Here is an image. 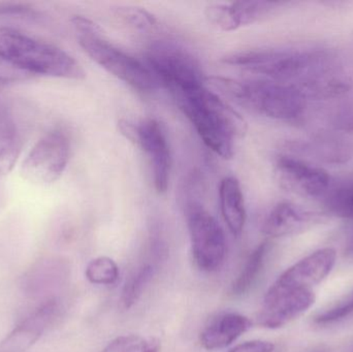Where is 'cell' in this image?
<instances>
[{"instance_id":"cell-15","label":"cell","mask_w":353,"mask_h":352,"mask_svg":"<svg viewBox=\"0 0 353 352\" xmlns=\"http://www.w3.org/2000/svg\"><path fill=\"white\" fill-rule=\"evenodd\" d=\"M251 327V320L242 314H221L201 331L199 342L203 349L210 351L225 349L248 332Z\"/></svg>"},{"instance_id":"cell-18","label":"cell","mask_w":353,"mask_h":352,"mask_svg":"<svg viewBox=\"0 0 353 352\" xmlns=\"http://www.w3.org/2000/svg\"><path fill=\"white\" fill-rule=\"evenodd\" d=\"M220 209L228 229L240 237L246 223L244 194L240 182L234 177H225L219 186Z\"/></svg>"},{"instance_id":"cell-17","label":"cell","mask_w":353,"mask_h":352,"mask_svg":"<svg viewBox=\"0 0 353 352\" xmlns=\"http://www.w3.org/2000/svg\"><path fill=\"white\" fill-rule=\"evenodd\" d=\"M290 150L333 165L347 163L353 156L352 144L336 136H321L311 140L294 142L290 144Z\"/></svg>"},{"instance_id":"cell-2","label":"cell","mask_w":353,"mask_h":352,"mask_svg":"<svg viewBox=\"0 0 353 352\" xmlns=\"http://www.w3.org/2000/svg\"><path fill=\"white\" fill-rule=\"evenodd\" d=\"M222 61L292 86H298L335 66L331 53L315 49L247 50L228 54Z\"/></svg>"},{"instance_id":"cell-26","label":"cell","mask_w":353,"mask_h":352,"mask_svg":"<svg viewBox=\"0 0 353 352\" xmlns=\"http://www.w3.org/2000/svg\"><path fill=\"white\" fill-rule=\"evenodd\" d=\"M118 16L126 24L142 30L152 28L157 23V18L152 14L139 8H119Z\"/></svg>"},{"instance_id":"cell-5","label":"cell","mask_w":353,"mask_h":352,"mask_svg":"<svg viewBox=\"0 0 353 352\" xmlns=\"http://www.w3.org/2000/svg\"><path fill=\"white\" fill-rule=\"evenodd\" d=\"M72 24L79 45L95 63L139 92L154 90L157 81L149 68L110 43L99 25L84 16L72 17Z\"/></svg>"},{"instance_id":"cell-22","label":"cell","mask_w":353,"mask_h":352,"mask_svg":"<svg viewBox=\"0 0 353 352\" xmlns=\"http://www.w3.org/2000/svg\"><path fill=\"white\" fill-rule=\"evenodd\" d=\"M159 339L145 338L139 335H124L109 343L101 352H161Z\"/></svg>"},{"instance_id":"cell-24","label":"cell","mask_w":353,"mask_h":352,"mask_svg":"<svg viewBox=\"0 0 353 352\" xmlns=\"http://www.w3.org/2000/svg\"><path fill=\"white\" fill-rule=\"evenodd\" d=\"M153 273H154V270L152 267L147 265V266L139 269L138 272L126 282L123 291H122L121 299H120V303L123 309H130L138 302L141 296L143 295V291H145L147 285L152 279Z\"/></svg>"},{"instance_id":"cell-8","label":"cell","mask_w":353,"mask_h":352,"mask_svg":"<svg viewBox=\"0 0 353 352\" xmlns=\"http://www.w3.org/2000/svg\"><path fill=\"white\" fill-rule=\"evenodd\" d=\"M119 126L122 134L146 154L157 191L159 194L167 191L171 175L172 156L163 126L154 119L139 122L123 120Z\"/></svg>"},{"instance_id":"cell-12","label":"cell","mask_w":353,"mask_h":352,"mask_svg":"<svg viewBox=\"0 0 353 352\" xmlns=\"http://www.w3.org/2000/svg\"><path fill=\"white\" fill-rule=\"evenodd\" d=\"M336 260L337 253L333 248L317 250L284 271L273 284L281 289L313 291L332 272Z\"/></svg>"},{"instance_id":"cell-9","label":"cell","mask_w":353,"mask_h":352,"mask_svg":"<svg viewBox=\"0 0 353 352\" xmlns=\"http://www.w3.org/2000/svg\"><path fill=\"white\" fill-rule=\"evenodd\" d=\"M70 156V141L60 130L46 134L31 149L21 167V175L33 184H49L59 179Z\"/></svg>"},{"instance_id":"cell-16","label":"cell","mask_w":353,"mask_h":352,"mask_svg":"<svg viewBox=\"0 0 353 352\" xmlns=\"http://www.w3.org/2000/svg\"><path fill=\"white\" fill-rule=\"evenodd\" d=\"M55 312V304H46L21 322L0 344V352H26L41 338Z\"/></svg>"},{"instance_id":"cell-7","label":"cell","mask_w":353,"mask_h":352,"mask_svg":"<svg viewBox=\"0 0 353 352\" xmlns=\"http://www.w3.org/2000/svg\"><path fill=\"white\" fill-rule=\"evenodd\" d=\"M187 225L197 268L205 273L219 270L225 258L226 241L218 221L201 205L193 202L187 208Z\"/></svg>"},{"instance_id":"cell-29","label":"cell","mask_w":353,"mask_h":352,"mask_svg":"<svg viewBox=\"0 0 353 352\" xmlns=\"http://www.w3.org/2000/svg\"><path fill=\"white\" fill-rule=\"evenodd\" d=\"M344 254H345L346 258L353 260V235L348 239L347 243H346Z\"/></svg>"},{"instance_id":"cell-10","label":"cell","mask_w":353,"mask_h":352,"mask_svg":"<svg viewBox=\"0 0 353 352\" xmlns=\"http://www.w3.org/2000/svg\"><path fill=\"white\" fill-rule=\"evenodd\" d=\"M274 167L279 183L302 196L325 198L333 186L327 171L292 155H279Z\"/></svg>"},{"instance_id":"cell-23","label":"cell","mask_w":353,"mask_h":352,"mask_svg":"<svg viewBox=\"0 0 353 352\" xmlns=\"http://www.w3.org/2000/svg\"><path fill=\"white\" fill-rule=\"evenodd\" d=\"M119 274L117 264L108 256H99L91 260L85 271L87 280L97 285L115 284Z\"/></svg>"},{"instance_id":"cell-21","label":"cell","mask_w":353,"mask_h":352,"mask_svg":"<svg viewBox=\"0 0 353 352\" xmlns=\"http://www.w3.org/2000/svg\"><path fill=\"white\" fill-rule=\"evenodd\" d=\"M325 205L332 214L353 220V182L332 186L325 196Z\"/></svg>"},{"instance_id":"cell-14","label":"cell","mask_w":353,"mask_h":352,"mask_svg":"<svg viewBox=\"0 0 353 352\" xmlns=\"http://www.w3.org/2000/svg\"><path fill=\"white\" fill-rule=\"evenodd\" d=\"M319 220V216L298 205L282 202L276 205L265 217L263 233L270 238L296 235Z\"/></svg>"},{"instance_id":"cell-1","label":"cell","mask_w":353,"mask_h":352,"mask_svg":"<svg viewBox=\"0 0 353 352\" xmlns=\"http://www.w3.org/2000/svg\"><path fill=\"white\" fill-rule=\"evenodd\" d=\"M171 94L205 146L222 158H232L234 141L247 132L244 118L205 85Z\"/></svg>"},{"instance_id":"cell-6","label":"cell","mask_w":353,"mask_h":352,"mask_svg":"<svg viewBox=\"0 0 353 352\" xmlns=\"http://www.w3.org/2000/svg\"><path fill=\"white\" fill-rule=\"evenodd\" d=\"M146 61L157 83H163L171 93L205 85V74L199 60L175 41L151 43Z\"/></svg>"},{"instance_id":"cell-11","label":"cell","mask_w":353,"mask_h":352,"mask_svg":"<svg viewBox=\"0 0 353 352\" xmlns=\"http://www.w3.org/2000/svg\"><path fill=\"white\" fill-rule=\"evenodd\" d=\"M315 299L314 291L310 289H280L272 285L263 298L257 322L263 328H282L310 309Z\"/></svg>"},{"instance_id":"cell-20","label":"cell","mask_w":353,"mask_h":352,"mask_svg":"<svg viewBox=\"0 0 353 352\" xmlns=\"http://www.w3.org/2000/svg\"><path fill=\"white\" fill-rule=\"evenodd\" d=\"M20 136L16 126L0 109V177L10 173L21 152Z\"/></svg>"},{"instance_id":"cell-28","label":"cell","mask_w":353,"mask_h":352,"mask_svg":"<svg viewBox=\"0 0 353 352\" xmlns=\"http://www.w3.org/2000/svg\"><path fill=\"white\" fill-rule=\"evenodd\" d=\"M275 349L273 343L263 340L248 341L236 345L228 352H273Z\"/></svg>"},{"instance_id":"cell-27","label":"cell","mask_w":353,"mask_h":352,"mask_svg":"<svg viewBox=\"0 0 353 352\" xmlns=\"http://www.w3.org/2000/svg\"><path fill=\"white\" fill-rule=\"evenodd\" d=\"M330 122L338 132H353V99L340 103L332 114Z\"/></svg>"},{"instance_id":"cell-13","label":"cell","mask_w":353,"mask_h":352,"mask_svg":"<svg viewBox=\"0 0 353 352\" xmlns=\"http://www.w3.org/2000/svg\"><path fill=\"white\" fill-rule=\"evenodd\" d=\"M280 2L236 1L230 3L210 4L205 8V17L211 24L222 31L238 30L269 16Z\"/></svg>"},{"instance_id":"cell-19","label":"cell","mask_w":353,"mask_h":352,"mask_svg":"<svg viewBox=\"0 0 353 352\" xmlns=\"http://www.w3.org/2000/svg\"><path fill=\"white\" fill-rule=\"evenodd\" d=\"M272 249V243L270 241H265L259 244L249 256L246 264L243 267L240 274L236 277L232 285V295L236 297H241L248 293L253 285L259 280L268 256Z\"/></svg>"},{"instance_id":"cell-25","label":"cell","mask_w":353,"mask_h":352,"mask_svg":"<svg viewBox=\"0 0 353 352\" xmlns=\"http://www.w3.org/2000/svg\"><path fill=\"white\" fill-rule=\"evenodd\" d=\"M353 320V293L335 307L323 312L315 318V324L327 327Z\"/></svg>"},{"instance_id":"cell-3","label":"cell","mask_w":353,"mask_h":352,"mask_svg":"<svg viewBox=\"0 0 353 352\" xmlns=\"http://www.w3.org/2000/svg\"><path fill=\"white\" fill-rule=\"evenodd\" d=\"M212 86L245 109L270 119L296 121L303 117L307 101L302 93L290 85L275 81L234 80L213 76Z\"/></svg>"},{"instance_id":"cell-4","label":"cell","mask_w":353,"mask_h":352,"mask_svg":"<svg viewBox=\"0 0 353 352\" xmlns=\"http://www.w3.org/2000/svg\"><path fill=\"white\" fill-rule=\"evenodd\" d=\"M0 59L33 74L82 80L85 72L70 54L18 29L0 27Z\"/></svg>"}]
</instances>
